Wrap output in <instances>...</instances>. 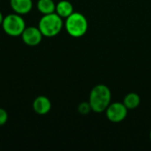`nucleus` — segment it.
Returning a JSON list of instances; mask_svg holds the SVG:
<instances>
[{
  "label": "nucleus",
  "mask_w": 151,
  "mask_h": 151,
  "mask_svg": "<svg viewBox=\"0 0 151 151\" xmlns=\"http://www.w3.org/2000/svg\"><path fill=\"white\" fill-rule=\"evenodd\" d=\"M111 93L110 88L104 84H98L91 89L88 103L93 111L101 113L105 111L111 104Z\"/></svg>",
  "instance_id": "f257e3e1"
},
{
  "label": "nucleus",
  "mask_w": 151,
  "mask_h": 151,
  "mask_svg": "<svg viewBox=\"0 0 151 151\" xmlns=\"http://www.w3.org/2000/svg\"><path fill=\"white\" fill-rule=\"evenodd\" d=\"M38 27L43 36L53 37L60 33L63 28V19L56 12L43 15L38 23Z\"/></svg>",
  "instance_id": "f03ea898"
},
{
  "label": "nucleus",
  "mask_w": 151,
  "mask_h": 151,
  "mask_svg": "<svg viewBox=\"0 0 151 151\" xmlns=\"http://www.w3.org/2000/svg\"><path fill=\"white\" fill-rule=\"evenodd\" d=\"M67 33L73 37H81L88 31V20L86 17L80 12H73L66 18L65 23Z\"/></svg>",
  "instance_id": "7ed1b4c3"
},
{
  "label": "nucleus",
  "mask_w": 151,
  "mask_h": 151,
  "mask_svg": "<svg viewBox=\"0 0 151 151\" xmlns=\"http://www.w3.org/2000/svg\"><path fill=\"white\" fill-rule=\"evenodd\" d=\"M3 30L10 36H19L26 28V23L20 14L11 13L4 18L2 23Z\"/></svg>",
  "instance_id": "20e7f679"
},
{
  "label": "nucleus",
  "mask_w": 151,
  "mask_h": 151,
  "mask_svg": "<svg viewBox=\"0 0 151 151\" xmlns=\"http://www.w3.org/2000/svg\"><path fill=\"white\" fill-rule=\"evenodd\" d=\"M127 108L123 103L116 102L110 104V105L105 110L107 119L113 123H119L123 121L127 116Z\"/></svg>",
  "instance_id": "39448f33"
},
{
  "label": "nucleus",
  "mask_w": 151,
  "mask_h": 151,
  "mask_svg": "<svg viewBox=\"0 0 151 151\" xmlns=\"http://www.w3.org/2000/svg\"><path fill=\"white\" fill-rule=\"evenodd\" d=\"M42 34L40 31L39 27H26L21 34L22 41L25 44L34 47L40 44V42L42 40Z\"/></svg>",
  "instance_id": "423d86ee"
},
{
  "label": "nucleus",
  "mask_w": 151,
  "mask_h": 151,
  "mask_svg": "<svg viewBox=\"0 0 151 151\" xmlns=\"http://www.w3.org/2000/svg\"><path fill=\"white\" fill-rule=\"evenodd\" d=\"M33 109L37 114L45 115L51 109V102L47 96H39L33 102Z\"/></svg>",
  "instance_id": "0eeeda50"
},
{
  "label": "nucleus",
  "mask_w": 151,
  "mask_h": 151,
  "mask_svg": "<svg viewBox=\"0 0 151 151\" xmlns=\"http://www.w3.org/2000/svg\"><path fill=\"white\" fill-rule=\"evenodd\" d=\"M10 5L14 12L23 15L31 12L33 8L32 0H10Z\"/></svg>",
  "instance_id": "6e6552de"
},
{
  "label": "nucleus",
  "mask_w": 151,
  "mask_h": 151,
  "mask_svg": "<svg viewBox=\"0 0 151 151\" xmlns=\"http://www.w3.org/2000/svg\"><path fill=\"white\" fill-rule=\"evenodd\" d=\"M57 14H58L62 19H66L73 12V6L72 3H70L67 0H62L59 1L56 4V12Z\"/></svg>",
  "instance_id": "1a4fd4ad"
},
{
  "label": "nucleus",
  "mask_w": 151,
  "mask_h": 151,
  "mask_svg": "<svg viewBox=\"0 0 151 151\" xmlns=\"http://www.w3.org/2000/svg\"><path fill=\"white\" fill-rule=\"evenodd\" d=\"M36 6L37 10L43 15L56 12V4L53 0H38Z\"/></svg>",
  "instance_id": "9d476101"
},
{
  "label": "nucleus",
  "mask_w": 151,
  "mask_h": 151,
  "mask_svg": "<svg viewBox=\"0 0 151 151\" xmlns=\"http://www.w3.org/2000/svg\"><path fill=\"white\" fill-rule=\"evenodd\" d=\"M124 105L127 108V110H134L141 104V98L136 93H128L123 101Z\"/></svg>",
  "instance_id": "9b49d317"
},
{
  "label": "nucleus",
  "mask_w": 151,
  "mask_h": 151,
  "mask_svg": "<svg viewBox=\"0 0 151 151\" xmlns=\"http://www.w3.org/2000/svg\"><path fill=\"white\" fill-rule=\"evenodd\" d=\"M91 107L88 102H82L79 104L78 106V111L81 115H87L91 111Z\"/></svg>",
  "instance_id": "f8f14e48"
},
{
  "label": "nucleus",
  "mask_w": 151,
  "mask_h": 151,
  "mask_svg": "<svg viewBox=\"0 0 151 151\" xmlns=\"http://www.w3.org/2000/svg\"><path fill=\"white\" fill-rule=\"evenodd\" d=\"M7 120H8V113H7V111L4 109L0 108V127L6 124Z\"/></svg>",
  "instance_id": "ddd939ff"
},
{
  "label": "nucleus",
  "mask_w": 151,
  "mask_h": 151,
  "mask_svg": "<svg viewBox=\"0 0 151 151\" xmlns=\"http://www.w3.org/2000/svg\"><path fill=\"white\" fill-rule=\"evenodd\" d=\"M4 16H3V13L0 12V26H2V23H3V20H4Z\"/></svg>",
  "instance_id": "4468645a"
},
{
  "label": "nucleus",
  "mask_w": 151,
  "mask_h": 151,
  "mask_svg": "<svg viewBox=\"0 0 151 151\" xmlns=\"http://www.w3.org/2000/svg\"><path fill=\"white\" fill-rule=\"evenodd\" d=\"M150 141H151V130H150Z\"/></svg>",
  "instance_id": "2eb2a0df"
}]
</instances>
